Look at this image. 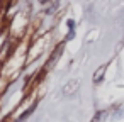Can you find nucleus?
<instances>
[{"instance_id":"1","label":"nucleus","mask_w":124,"mask_h":122,"mask_svg":"<svg viewBox=\"0 0 124 122\" xmlns=\"http://www.w3.org/2000/svg\"><path fill=\"white\" fill-rule=\"evenodd\" d=\"M77 90H78V81H77V80H71V81H68V83L63 86V93H65V95H75Z\"/></svg>"},{"instance_id":"2","label":"nucleus","mask_w":124,"mask_h":122,"mask_svg":"<svg viewBox=\"0 0 124 122\" xmlns=\"http://www.w3.org/2000/svg\"><path fill=\"white\" fill-rule=\"evenodd\" d=\"M104 71H105V68H104V66H102V68H99V71H97V73L93 75V81H99V80L102 78V75H104Z\"/></svg>"}]
</instances>
